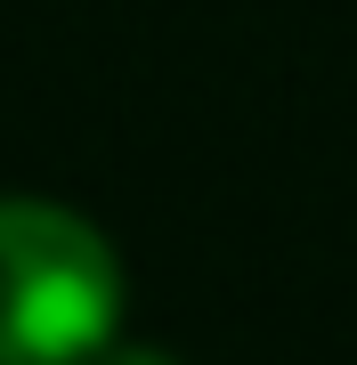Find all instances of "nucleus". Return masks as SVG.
Here are the masks:
<instances>
[{
	"instance_id": "1",
	"label": "nucleus",
	"mask_w": 357,
	"mask_h": 365,
	"mask_svg": "<svg viewBox=\"0 0 357 365\" xmlns=\"http://www.w3.org/2000/svg\"><path fill=\"white\" fill-rule=\"evenodd\" d=\"M122 260L81 211L0 195V365H90L114 349Z\"/></svg>"
},
{
	"instance_id": "2",
	"label": "nucleus",
	"mask_w": 357,
	"mask_h": 365,
	"mask_svg": "<svg viewBox=\"0 0 357 365\" xmlns=\"http://www.w3.org/2000/svg\"><path fill=\"white\" fill-rule=\"evenodd\" d=\"M90 365H171L162 349H106V357H90Z\"/></svg>"
}]
</instances>
